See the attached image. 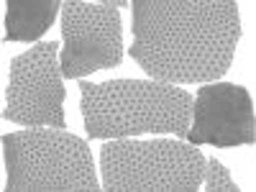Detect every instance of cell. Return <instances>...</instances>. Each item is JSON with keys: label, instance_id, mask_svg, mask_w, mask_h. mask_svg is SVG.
<instances>
[{"label": "cell", "instance_id": "cell-1", "mask_svg": "<svg viewBox=\"0 0 256 192\" xmlns=\"http://www.w3.org/2000/svg\"><path fill=\"white\" fill-rule=\"evenodd\" d=\"M138 67L159 82H212L223 77L241 38L233 0H136L131 6Z\"/></svg>", "mask_w": 256, "mask_h": 192}, {"label": "cell", "instance_id": "cell-2", "mask_svg": "<svg viewBox=\"0 0 256 192\" xmlns=\"http://www.w3.org/2000/svg\"><path fill=\"white\" fill-rule=\"evenodd\" d=\"M80 113L88 138H128L141 134L184 136L192 120L187 90L159 80H80Z\"/></svg>", "mask_w": 256, "mask_h": 192}, {"label": "cell", "instance_id": "cell-3", "mask_svg": "<svg viewBox=\"0 0 256 192\" xmlns=\"http://www.w3.org/2000/svg\"><path fill=\"white\" fill-rule=\"evenodd\" d=\"M8 192H98L90 144L67 128H24L3 136Z\"/></svg>", "mask_w": 256, "mask_h": 192}, {"label": "cell", "instance_id": "cell-4", "mask_svg": "<svg viewBox=\"0 0 256 192\" xmlns=\"http://www.w3.org/2000/svg\"><path fill=\"white\" fill-rule=\"evenodd\" d=\"M198 146L177 138H113L100 146L105 192H198L205 177Z\"/></svg>", "mask_w": 256, "mask_h": 192}, {"label": "cell", "instance_id": "cell-5", "mask_svg": "<svg viewBox=\"0 0 256 192\" xmlns=\"http://www.w3.org/2000/svg\"><path fill=\"white\" fill-rule=\"evenodd\" d=\"M59 64V41H38L10 62L3 118L28 128H67L64 82Z\"/></svg>", "mask_w": 256, "mask_h": 192}, {"label": "cell", "instance_id": "cell-6", "mask_svg": "<svg viewBox=\"0 0 256 192\" xmlns=\"http://www.w3.org/2000/svg\"><path fill=\"white\" fill-rule=\"evenodd\" d=\"M62 74L82 80L98 70H113L123 62V28L118 8L108 0L62 3Z\"/></svg>", "mask_w": 256, "mask_h": 192}, {"label": "cell", "instance_id": "cell-7", "mask_svg": "<svg viewBox=\"0 0 256 192\" xmlns=\"http://www.w3.org/2000/svg\"><path fill=\"white\" fill-rule=\"evenodd\" d=\"M192 146L233 148L256 141L254 100L244 84L208 82L198 90L192 102V126L187 128Z\"/></svg>", "mask_w": 256, "mask_h": 192}, {"label": "cell", "instance_id": "cell-8", "mask_svg": "<svg viewBox=\"0 0 256 192\" xmlns=\"http://www.w3.org/2000/svg\"><path fill=\"white\" fill-rule=\"evenodd\" d=\"M62 10L59 0H8L6 3V38L36 41L44 36Z\"/></svg>", "mask_w": 256, "mask_h": 192}, {"label": "cell", "instance_id": "cell-9", "mask_svg": "<svg viewBox=\"0 0 256 192\" xmlns=\"http://www.w3.org/2000/svg\"><path fill=\"white\" fill-rule=\"evenodd\" d=\"M202 190L205 192H241L238 182L233 180L230 169L220 164V159H205V177H202Z\"/></svg>", "mask_w": 256, "mask_h": 192}]
</instances>
